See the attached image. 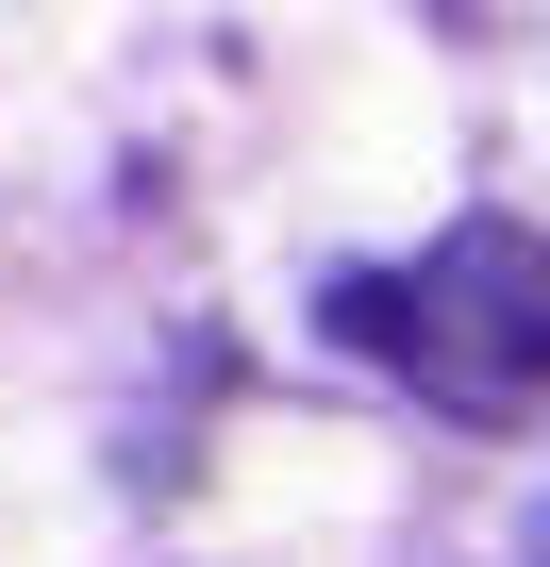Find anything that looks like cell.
Segmentation results:
<instances>
[{
    "label": "cell",
    "mask_w": 550,
    "mask_h": 567,
    "mask_svg": "<svg viewBox=\"0 0 550 567\" xmlns=\"http://www.w3.org/2000/svg\"><path fill=\"white\" fill-rule=\"evenodd\" d=\"M318 318L450 417H550V234L533 217H450L417 267H334Z\"/></svg>",
    "instance_id": "obj_1"
}]
</instances>
